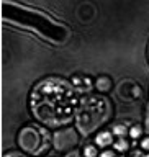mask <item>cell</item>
<instances>
[{
  "label": "cell",
  "instance_id": "6da1fadb",
  "mask_svg": "<svg viewBox=\"0 0 149 157\" xmlns=\"http://www.w3.org/2000/svg\"><path fill=\"white\" fill-rule=\"evenodd\" d=\"M31 110L34 116L49 126L64 124L77 111L76 90L61 78H46L31 93Z\"/></svg>",
  "mask_w": 149,
  "mask_h": 157
},
{
  "label": "cell",
  "instance_id": "7a4b0ae2",
  "mask_svg": "<svg viewBox=\"0 0 149 157\" xmlns=\"http://www.w3.org/2000/svg\"><path fill=\"white\" fill-rule=\"evenodd\" d=\"M110 106L108 101L102 97H87L77 106V128L82 132H90L97 129L108 118Z\"/></svg>",
  "mask_w": 149,
  "mask_h": 157
},
{
  "label": "cell",
  "instance_id": "3957f363",
  "mask_svg": "<svg viewBox=\"0 0 149 157\" xmlns=\"http://www.w3.org/2000/svg\"><path fill=\"white\" fill-rule=\"evenodd\" d=\"M49 137L44 131L34 129V128H25L20 134V144L31 154H39L48 147Z\"/></svg>",
  "mask_w": 149,
  "mask_h": 157
},
{
  "label": "cell",
  "instance_id": "277c9868",
  "mask_svg": "<svg viewBox=\"0 0 149 157\" xmlns=\"http://www.w3.org/2000/svg\"><path fill=\"white\" fill-rule=\"evenodd\" d=\"M97 144L98 146H108L112 144V134L110 132H100L97 136Z\"/></svg>",
  "mask_w": 149,
  "mask_h": 157
},
{
  "label": "cell",
  "instance_id": "5b68a950",
  "mask_svg": "<svg viewBox=\"0 0 149 157\" xmlns=\"http://www.w3.org/2000/svg\"><path fill=\"white\" fill-rule=\"evenodd\" d=\"M115 147H116L118 151H125L126 147H128V144H126V141H125V139H120V141H118L116 144H115Z\"/></svg>",
  "mask_w": 149,
  "mask_h": 157
},
{
  "label": "cell",
  "instance_id": "8992f818",
  "mask_svg": "<svg viewBox=\"0 0 149 157\" xmlns=\"http://www.w3.org/2000/svg\"><path fill=\"white\" fill-rule=\"evenodd\" d=\"M139 134H141V128H139V126H135V128L131 129V136H133V137H138Z\"/></svg>",
  "mask_w": 149,
  "mask_h": 157
},
{
  "label": "cell",
  "instance_id": "52a82bcc",
  "mask_svg": "<svg viewBox=\"0 0 149 157\" xmlns=\"http://www.w3.org/2000/svg\"><path fill=\"white\" fill-rule=\"evenodd\" d=\"M95 154H97V151L93 149V147H87V149H85V155L87 157H93Z\"/></svg>",
  "mask_w": 149,
  "mask_h": 157
},
{
  "label": "cell",
  "instance_id": "ba28073f",
  "mask_svg": "<svg viewBox=\"0 0 149 157\" xmlns=\"http://www.w3.org/2000/svg\"><path fill=\"white\" fill-rule=\"evenodd\" d=\"M113 131H115V134H125V128H123V126H115V129H113Z\"/></svg>",
  "mask_w": 149,
  "mask_h": 157
},
{
  "label": "cell",
  "instance_id": "9c48e42d",
  "mask_svg": "<svg viewBox=\"0 0 149 157\" xmlns=\"http://www.w3.org/2000/svg\"><path fill=\"white\" fill-rule=\"evenodd\" d=\"M100 157H115V154H113V152H103Z\"/></svg>",
  "mask_w": 149,
  "mask_h": 157
},
{
  "label": "cell",
  "instance_id": "30bf717a",
  "mask_svg": "<svg viewBox=\"0 0 149 157\" xmlns=\"http://www.w3.org/2000/svg\"><path fill=\"white\" fill-rule=\"evenodd\" d=\"M141 146H143V147H146V149H149V139H144Z\"/></svg>",
  "mask_w": 149,
  "mask_h": 157
},
{
  "label": "cell",
  "instance_id": "8fae6325",
  "mask_svg": "<svg viewBox=\"0 0 149 157\" xmlns=\"http://www.w3.org/2000/svg\"><path fill=\"white\" fill-rule=\"evenodd\" d=\"M5 157H25L22 154H8V155H5Z\"/></svg>",
  "mask_w": 149,
  "mask_h": 157
},
{
  "label": "cell",
  "instance_id": "7c38bea8",
  "mask_svg": "<svg viewBox=\"0 0 149 157\" xmlns=\"http://www.w3.org/2000/svg\"><path fill=\"white\" fill-rule=\"evenodd\" d=\"M144 157H149V155H144Z\"/></svg>",
  "mask_w": 149,
  "mask_h": 157
}]
</instances>
